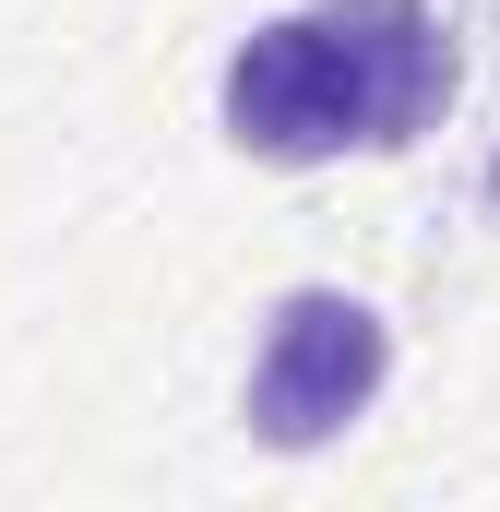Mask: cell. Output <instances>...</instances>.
I'll return each instance as SVG.
<instances>
[{"label":"cell","instance_id":"1","mask_svg":"<svg viewBox=\"0 0 500 512\" xmlns=\"http://www.w3.org/2000/svg\"><path fill=\"white\" fill-rule=\"evenodd\" d=\"M441 96H453V48L417 0H322V12L262 24L227 60V131L274 167L405 143L441 120Z\"/></svg>","mask_w":500,"mask_h":512},{"label":"cell","instance_id":"2","mask_svg":"<svg viewBox=\"0 0 500 512\" xmlns=\"http://www.w3.org/2000/svg\"><path fill=\"white\" fill-rule=\"evenodd\" d=\"M381 358H393V346H381V310L334 298V286L286 298L274 334H262V358H250V429H262L274 453L334 441V429L381 393Z\"/></svg>","mask_w":500,"mask_h":512},{"label":"cell","instance_id":"3","mask_svg":"<svg viewBox=\"0 0 500 512\" xmlns=\"http://www.w3.org/2000/svg\"><path fill=\"white\" fill-rule=\"evenodd\" d=\"M489 215H500V167H489Z\"/></svg>","mask_w":500,"mask_h":512}]
</instances>
